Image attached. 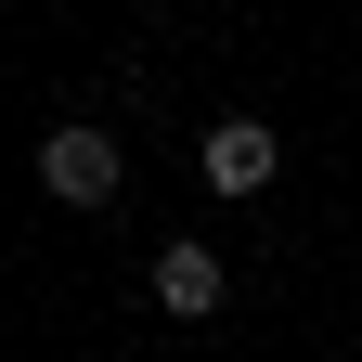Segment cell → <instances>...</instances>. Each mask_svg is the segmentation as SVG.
Returning <instances> with one entry per match:
<instances>
[{"label":"cell","mask_w":362,"mask_h":362,"mask_svg":"<svg viewBox=\"0 0 362 362\" xmlns=\"http://www.w3.org/2000/svg\"><path fill=\"white\" fill-rule=\"evenodd\" d=\"M39 194H52V207H117V129L65 117L52 143H39Z\"/></svg>","instance_id":"6da1fadb"},{"label":"cell","mask_w":362,"mask_h":362,"mask_svg":"<svg viewBox=\"0 0 362 362\" xmlns=\"http://www.w3.org/2000/svg\"><path fill=\"white\" fill-rule=\"evenodd\" d=\"M194 168H207V194H272L285 143H272V117H220L207 143H194Z\"/></svg>","instance_id":"7a4b0ae2"},{"label":"cell","mask_w":362,"mask_h":362,"mask_svg":"<svg viewBox=\"0 0 362 362\" xmlns=\"http://www.w3.org/2000/svg\"><path fill=\"white\" fill-rule=\"evenodd\" d=\"M220 298H233V272H220V246H168V259H156V310H168V324H207Z\"/></svg>","instance_id":"3957f363"}]
</instances>
